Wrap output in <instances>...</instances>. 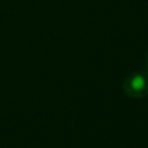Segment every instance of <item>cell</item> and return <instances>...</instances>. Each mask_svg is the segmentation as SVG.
<instances>
[{"mask_svg": "<svg viewBox=\"0 0 148 148\" xmlns=\"http://www.w3.org/2000/svg\"><path fill=\"white\" fill-rule=\"evenodd\" d=\"M146 73H148V53L146 56Z\"/></svg>", "mask_w": 148, "mask_h": 148, "instance_id": "obj_2", "label": "cell"}, {"mask_svg": "<svg viewBox=\"0 0 148 148\" xmlns=\"http://www.w3.org/2000/svg\"><path fill=\"white\" fill-rule=\"evenodd\" d=\"M126 95L133 98H142L148 95V73L135 72L130 74L123 83Z\"/></svg>", "mask_w": 148, "mask_h": 148, "instance_id": "obj_1", "label": "cell"}]
</instances>
